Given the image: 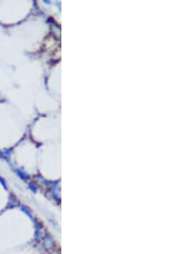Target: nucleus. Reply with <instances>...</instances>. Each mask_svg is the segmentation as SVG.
<instances>
[]
</instances>
